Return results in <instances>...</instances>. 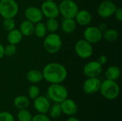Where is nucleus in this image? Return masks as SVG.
<instances>
[{"label": "nucleus", "instance_id": "b1692460", "mask_svg": "<svg viewBox=\"0 0 122 121\" xmlns=\"http://www.w3.org/2000/svg\"><path fill=\"white\" fill-rule=\"evenodd\" d=\"M47 32L44 23L39 21L34 24V34H35L38 38H44L47 35Z\"/></svg>", "mask_w": 122, "mask_h": 121}, {"label": "nucleus", "instance_id": "dca6fc26", "mask_svg": "<svg viewBox=\"0 0 122 121\" xmlns=\"http://www.w3.org/2000/svg\"><path fill=\"white\" fill-rule=\"evenodd\" d=\"M74 19L77 24L82 26H86L91 24L92 21V16L89 11L82 9L78 11L74 17Z\"/></svg>", "mask_w": 122, "mask_h": 121}, {"label": "nucleus", "instance_id": "bb28decb", "mask_svg": "<svg viewBox=\"0 0 122 121\" xmlns=\"http://www.w3.org/2000/svg\"><path fill=\"white\" fill-rule=\"evenodd\" d=\"M32 115L27 109L19 110L16 118L19 121H31Z\"/></svg>", "mask_w": 122, "mask_h": 121}, {"label": "nucleus", "instance_id": "cd10ccee", "mask_svg": "<svg viewBox=\"0 0 122 121\" xmlns=\"http://www.w3.org/2000/svg\"><path fill=\"white\" fill-rule=\"evenodd\" d=\"M39 96H40V89L36 85L33 84V85L30 86L29 87V88H28L29 98H31V99L34 100V98H37Z\"/></svg>", "mask_w": 122, "mask_h": 121}, {"label": "nucleus", "instance_id": "5701e85b", "mask_svg": "<svg viewBox=\"0 0 122 121\" xmlns=\"http://www.w3.org/2000/svg\"><path fill=\"white\" fill-rule=\"evenodd\" d=\"M119 32L114 29H107L102 33V38L108 42H114L119 38Z\"/></svg>", "mask_w": 122, "mask_h": 121}, {"label": "nucleus", "instance_id": "c85d7f7f", "mask_svg": "<svg viewBox=\"0 0 122 121\" xmlns=\"http://www.w3.org/2000/svg\"><path fill=\"white\" fill-rule=\"evenodd\" d=\"M16 26V22L14 19V18H9V19H4L3 21V27L4 29L7 31H10L15 29Z\"/></svg>", "mask_w": 122, "mask_h": 121}, {"label": "nucleus", "instance_id": "4468645a", "mask_svg": "<svg viewBox=\"0 0 122 121\" xmlns=\"http://www.w3.org/2000/svg\"><path fill=\"white\" fill-rule=\"evenodd\" d=\"M33 106L38 113L46 114L51 106L49 99L45 96H39L34 99Z\"/></svg>", "mask_w": 122, "mask_h": 121}, {"label": "nucleus", "instance_id": "aec40b11", "mask_svg": "<svg viewBox=\"0 0 122 121\" xmlns=\"http://www.w3.org/2000/svg\"><path fill=\"white\" fill-rule=\"evenodd\" d=\"M22 39H23V35L21 34V33L19 29H14L13 30L9 31L6 36V39L9 44H14V45H16L19 44L21 41Z\"/></svg>", "mask_w": 122, "mask_h": 121}, {"label": "nucleus", "instance_id": "e433bc0d", "mask_svg": "<svg viewBox=\"0 0 122 121\" xmlns=\"http://www.w3.org/2000/svg\"><path fill=\"white\" fill-rule=\"evenodd\" d=\"M66 121H79L77 118H76V117H74V116H69V118H68Z\"/></svg>", "mask_w": 122, "mask_h": 121}, {"label": "nucleus", "instance_id": "6e6552de", "mask_svg": "<svg viewBox=\"0 0 122 121\" xmlns=\"http://www.w3.org/2000/svg\"><path fill=\"white\" fill-rule=\"evenodd\" d=\"M117 6L112 1L105 0L103 1L97 8V13L99 16L104 19H107L114 15Z\"/></svg>", "mask_w": 122, "mask_h": 121}, {"label": "nucleus", "instance_id": "6ab92c4d", "mask_svg": "<svg viewBox=\"0 0 122 121\" xmlns=\"http://www.w3.org/2000/svg\"><path fill=\"white\" fill-rule=\"evenodd\" d=\"M26 78L29 82L33 84L38 83L44 79L42 72L36 69H32L29 71L26 75Z\"/></svg>", "mask_w": 122, "mask_h": 121}, {"label": "nucleus", "instance_id": "423d86ee", "mask_svg": "<svg viewBox=\"0 0 122 121\" xmlns=\"http://www.w3.org/2000/svg\"><path fill=\"white\" fill-rule=\"evenodd\" d=\"M59 14L64 19H74L79 11L76 3L73 0H63L59 5Z\"/></svg>", "mask_w": 122, "mask_h": 121}, {"label": "nucleus", "instance_id": "72a5a7b5", "mask_svg": "<svg viewBox=\"0 0 122 121\" xmlns=\"http://www.w3.org/2000/svg\"><path fill=\"white\" fill-rule=\"evenodd\" d=\"M102 66H104L105 63H107V61H108V58H107V56H105V55H101L98 57L97 60Z\"/></svg>", "mask_w": 122, "mask_h": 121}, {"label": "nucleus", "instance_id": "20e7f679", "mask_svg": "<svg viewBox=\"0 0 122 121\" xmlns=\"http://www.w3.org/2000/svg\"><path fill=\"white\" fill-rule=\"evenodd\" d=\"M45 51L51 54H54L59 51L62 46L61 36L56 33H50L44 37L43 42Z\"/></svg>", "mask_w": 122, "mask_h": 121}, {"label": "nucleus", "instance_id": "4be33fe9", "mask_svg": "<svg viewBox=\"0 0 122 121\" xmlns=\"http://www.w3.org/2000/svg\"><path fill=\"white\" fill-rule=\"evenodd\" d=\"M122 72L119 67L117 66H109L105 71V76L107 79L117 81L121 76Z\"/></svg>", "mask_w": 122, "mask_h": 121}, {"label": "nucleus", "instance_id": "a878e982", "mask_svg": "<svg viewBox=\"0 0 122 121\" xmlns=\"http://www.w3.org/2000/svg\"><path fill=\"white\" fill-rule=\"evenodd\" d=\"M48 113H49V116L51 118L54 119L58 118L62 113L60 104L57 103H54L53 105H51Z\"/></svg>", "mask_w": 122, "mask_h": 121}, {"label": "nucleus", "instance_id": "7c9ffc66", "mask_svg": "<svg viewBox=\"0 0 122 121\" xmlns=\"http://www.w3.org/2000/svg\"><path fill=\"white\" fill-rule=\"evenodd\" d=\"M14 116L8 111L0 112V121H14Z\"/></svg>", "mask_w": 122, "mask_h": 121}, {"label": "nucleus", "instance_id": "7ed1b4c3", "mask_svg": "<svg viewBox=\"0 0 122 121\" xmlns=\"http://www.w3.org/2000/svg\"><path fill=\"white\" fill-rule=\"evenodd\" d=\"M68 91L61 83H51L47 88L48 98L54 103H60L68 98Z\"/></svg>", "mask_w": 122, "mask_h": 121}, {"label": "nucleus", "instance_id": "ddd939ff", "mask_svg": "<svg viewBox=\"0 0 122 121\" xmlns=\"http://www.w3.org/2000/svg\"><path fill=\"white\" fill-rule=\"evenodd\" d=\"M24 16L26 20L32 22L34 24L39 21H41L44 17L41 9L34 6H29L25 9Z\"/></svg>", "mask_w": 122, "mask_h": 121}, {"label": "nucleus", "instance_id": "9b49d317", "mask_svg": "<svg viewBox=\"0 0 122 121\" xmlns=\"http://www.w3.org/2000/svg\"><path fill=\"white\" fill-rule=\"evenodd\" d=\"M102 39V32L97 26H90L84 31V39L92 44L99 43Z\"/></svg>", "mask_w": 122, "mask_h": 121}, {"label": "nucleus", "instance_id": "f704fd0d", "mask_svg": "<svg viewBox=\"0 0 122 121\" xmlns=\"http://www.w3.org/2000/svg\"><path fill=\"white\" fill-rule=\"evenodd\" d=\"M97 27L99 29V30H100L102 33L108 29V28H107V26L104 23H102V24H99V26H97Z\"/></svg>", "mask_w": 122, "mask_h": 121}, {"label": "nucleus", "instance_id": "1a4fd4ad", "mask_svg": "<svg viewBox=\"0 0 122 121\" xmlns=\"http://www.w3.org/2000/svg\"><path fill=\"white\" fill-rule=\"evenodd\" d=\"M103 71L102 66L97 61H91L85 64L83 68V73L87 78L99 77Z\"/></svg>", "mask_w": 122, "mask_h": 121}, {"label": "nucleus", "instance_id": "9d476101", "mask_svg": "<svg viewBox=\"0 0 122 121\" xmlns=\"http://www.w3.org/2000/svg\"><path fill=\"white\" fill-rule=\"evenodd\" d=\"M40 9L43 16L47 19L57 18L59 15V6L54 1H44Z\"/></svg>", "mask_w": 122, "mask_h": 121}, {"label": "nucleus", "instance_id": "4c0bfd02", "mask_svg": "<svg viewBox=\"0 0 122 121\" xmlns=\"http://www.w3.org/2000/svg\"><path fill=\"white\" fill-rule=\"evenodd\" d=\"M45 1H54V0H45Z\"/></svg>", "mask_w": 122, "mask_h": 121}, {"label": "nucleus", "instance_id": "f8f14e48", "mask_svg": "<svg viewBox=\"0 0 122 121\" xmlns=\"http://www.w3.org/2000/svg\"><path fill=\"white\" fill-rule=\"evenodd\" d=\"M102 81L98 77L87 78L83 83V91L88 95H92L99 91Z\"/></svg>", "mask_w": 122, "mask_h": 121}, {"label": "nucleus", "instance_id": "393cba45", "mask_svg": "<svg viewBox=\"0 0 122 121\" xmlns=\"http://www.w3.org/2000/svg\"><path fill=\"white\" fill-rule=\"evenodd\" d=\"M44 24H45L47 31L50 33H55L59 29V23L58 20L56 19V18L47 19L46 23Z\"/></svg>", "mask_w": 122, "mask_h": 121}, {"label": "nucleus", "instance_id": "c756f323", "mask_svg": "<svg viewBox=\"0 0 122 121\" xmlns=\"http://www.w3.org/2000/svg\"><path fill=\"white\" fill-rule=\"evenodd\" d=\"M16 51H17V48L16 45L9 44L6 46H4V56H12L16 54Z\"/></svg>", "mask_w": 122, "mask_h": 121}, {"label": "nucleus", "instance_id": "f3484780", "mask_svg": "<svg viewBox=\"0 0 122 121\" xmlns=\"http://www.w3.org/2000/svg\"><path fill=\"white\" fill-rule=\"evenodd\" d=\"M19 30L20 31L23 36H31L34 34V24L26 19L20 24Z\"/></svg>", "mask_w": 122, "mask_h": 121}, {"label": "nucleus", "instance_id": "c9c22d12", "mask_svg": "<svg viewBox=\"0 0 122 121\" xmlns=\"http://www.w3.org/2000/svg\"><path fill=\"white\" fill-rule=\"evenodd\" d=\"M4 56V46L0 43V59L2 58Z\"/></svg>", "mask_w": 122, "mask_h": 121}, {"label": "nucleus", "instance_id": "0eeeda50", "mask_svg": "<svg viewBox=\"0 0 122 121\" xmlns=\"http://www.w3.org/2000/svg\"><path fill=\"white\" fill-rule=\"evenodd\" d=\"M74 51L79 58L86 59L92 56L94 48L92 44L85 39H79L75 44Z\"/></svg>", "mask_w": 122, "mask_h": 121}, {"label": "nucleus", "instance_id": "2f4dec72", "mask_svg": "<svg viewBox=\"0 0 122 121\" xmlns=\"http://www.w3.org/2000/svg\"><path fill=\"white\" fill-rule=\"evenodd\" d=\"M31 121H51V119L46 115L42 113H37L36 115L32 116Z\"/></svg>", "mask_w": 122, "mask_h": 121}, {"label": "nucleus", "instance_id": "39448f33", "mask_svg": "<svg viewBox=\"0 0 122 121\" xmlns=\"http://www.w3.org/2000/svg\"><path fill=\"white\" fill-rule=\"evenodd\" d=\"M19 12V5L15 0H0V15L4 19L14 18Z\"/></svg>", "mask_w": 122, "mask_h": 121}, {"label": "nucleus", "instance_id": "f257e3e1", "mask_svg": "<svg viewBox=\"0 0 122 121\" xmlns=\"http://www.w3.org/2000/svg\"><path fill=\"white\" fill-rule=\"evenodd\" d=\"M41 72L43 78L50 84L63 83L68 75L66 67L61 63L56 62L46 64Z\"/></svg>", "mask_w": 122, "mask_h": 121}, {"label": "nucleus", "instance_id": "2eb2a0df", "mask_svg": "<svg viewBox=\"0 0 122 121\" xmlns=\"http://www.w3.org/2000/svg\"><path fill=\"white\" fill-rule=\"evenodd\" d=\"M59 104H60V107H61L62 113H64L68 116H73L78 111L77 104L72 99L67 98L66 99L63 101Z\"/></svg>", "mask_w": 122, "mask_h": 121}, {"label": "nucleus", "instance_id": "473e14b6", "mask_svg": "<svg viewBox=\"0 0 122 121\" xmlns=\"http://www.w3.org/2000/svg\"><path fill=\"white\" fill-rule=\"evenodd\" d=\"M114 15L115 16L116 19L118 21H122V9L120 7H117V10L115 11Z\"/></svg>", "mask_w": 122, "mask_h": 121}, {"label": "nucleus", "instance_id": "f03ea898", "mask_svg": "<svg viewBox=\"0 0 122 121\" xmlns=\"http://www.w3.org/2000/svg\"><path fill=\"white\" fill-rule=\"evenodd\" d=\"M99 92L107 100H114L119 96L120 87L116 81L106 79L101 83Z\"/></svg>", "mask_w": 122, "mask_h": 121}, {"label": "nucleus", "instance_id": "412c9836", "mask_svg": "<svg viewBox=\"0 0 122 121\" xmlns=\"http://www.w3.org/2000/svg\"><path fill=\"white\" fill-rule=\"evenodd\" d=\"M13 104L18 110L27 109L30 105V101L29 98L25 96H18L14 99Z\"/></svg>", "mask_w": 122, "mask_h": 121}, {"label": "nucleus", "instance_id": "a211bd4d", "mask_svg": "<svg viewBox=\"0 0 122 121\" xmlns=\"http://www.w3.org/2000/svg\"><path fill=\"white\" fill-rule=\"evenodd\" d=\"M77 24L74 19H64L61 24L63 32L66 34H71L76 29Z\"/></svg>", "mask_w": 122, "mask_h": 121}]
</instances>
